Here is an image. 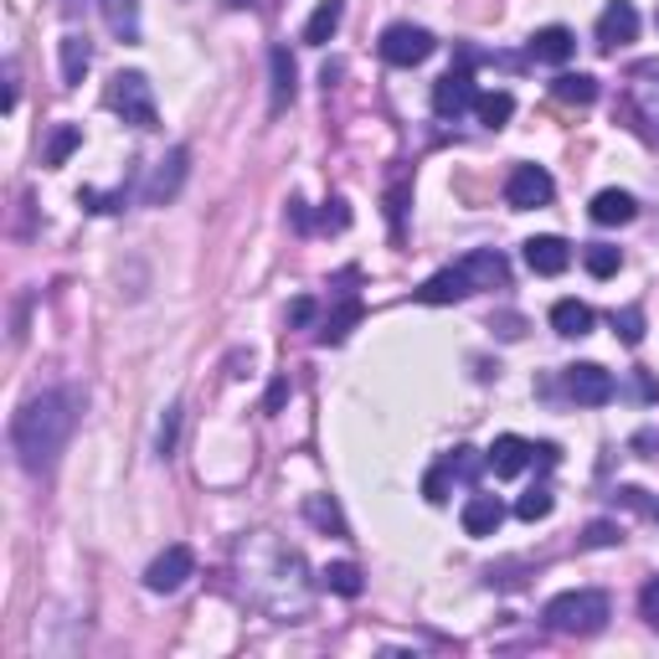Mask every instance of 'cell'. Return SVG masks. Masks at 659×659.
<instances>
[{
  "instance_id": "1",
  "label": "cell",
  "mask_w": 659,
  "mask_h": 659,
  "mask_svg": "<svg viewBox=\"0 0 659 659\" xmlns=\"http://www.w3.org/2000/svg\"><path fill=\"white\" fill-rule=\"evenodd\" d=\"M77 418H83V391L77 387H46L36 397L21 402V412L11 418V449L15 464L27 474H46L57 464V453L67 449Z\"/></svg>"
},
{
  "instance_id": "2",
  "label": "cell",
  "mask_w": 659,
  "mask_h": 659,
  "mask_svg": "<svg viewBox=\"0 0 659 659\" xmlns=\"http://www.w3.org/2000/svg\"><path fill=\"white\" fill-rule=\"evenodd\" d=\"M273 572H263L258 562H248V593L269 608L279 624H300L310 614V583H304V562L300 552H289L279 541H269Z\"/></svg>"
},
{
  "instance_id": "3",
  "label": "cell",
  "mask_w": 659,
  "mask_h": 659,
  "mask_svg": "<svg viewBox=\"0 0 659 659\" xmlns=\"http://www.w3.org/2000/svg\"><path fill=\"white\" fill-rule=\"evenodd\" d=\"M608 614H614L608 593H598V587H577V593H556L541 618H546V629H552V634L587 639V634H598L603 624H608Z\"/></svg>"
},
{
  "instance_id": "4",
  "label": "cell",
  "mask_w": 659,
  "mask_h": 659,
  "mask_svg": "<svg viewBox=\"0 0 659 659\" xmlns=\"http://www.w3.org/2000/svg\"><path fill=\"white\" fill-rule=\"evenodd\" d=\"M108 108L135 129H160V108H155L150 77L145 73H114L108 77Z\"/></svg>"
},
{
  "instance_id": "5",
  "label": "cell",
  "mask_w": 659,
  "mask_h": 659,
  "mask_svg": "<svg viewBox=\"0 0 659 659\" xmlns=\"http://www.w3.org/2000/svg\"><path fill=\"white\" fill-rule=\"evenodd\" d=\"M376 52H381V62H391V67H418V62H428L438 52V36L428 27H412V21H397V27L381 31V42H376Z\"/></svg>"
},
{
  "instance_id": "6",
  "label": "cell",
  "mask_w": 659,
  "mask_h": 659,
  "mask_svg": "<svg viewBox=\"0 0 659 659\" xmlns=\"http://www.w3.org/2000/svg\"><path fill=\"white\" fill-rule=\"evenodd\" d=\"M562 387H567V397L577 407H603V402H614V397H618L614 372H603L598 360H577V366H567Z\"/></svg>"
},
{
  "instance_id": "7",
  "label": "cell",
  "mask_w": 659,
  "mask_h": 659,
  "mask_svg": "<svg viewBox=\"0 0 659 659\" xmlns=\"http://www.w3.org/2000/svg\"><path fill=\"white\" fill-rule=\"evenodd\" d=\"M474 104H480V88H474V73H469L464 62L433 83V114L438 119H464Z\"/></svg>"
},
{
  "instance_id": "8",
  "label": "cell",
  "mask_w": 659,
  "mask_h": 659,
  "mask_svg": "<svg viewBox=\"0 0 659 659\" xmlns=\"http://www.w3.org/2000/svg\"><path fill=\"white\" fill-rule=\"evenodd\" d=\"M186 170H191V150H180V145H176V150H170L150 170V180H145L139 201H145V207H170V201L180 196V186H186Z\"/></svg>"
},
{
  "instance_id": "9",
  "label": "cell",
  "mask_w": 659,
  "mask_h": 659,
  "mask_svg": "<svg viewBox=\"0 0 659 659\" xmlns=\"http://www.w3.org/2000/svg\"><path fill=\"white\" fill-rule=\"evenodd\" d=\"M556 196V180L541 170V165H515L505 176V201L515 211H536V207H546Z\"/></svg>"
},
{
  "instance_id": "10",
  "label": "cell",
  "mask_w": 659,
  "mask_h": 659,
  "mask_svg": "<svg viewBox=\"0 0 659 659\" xmlns=\"http://www.w3.org/2000/svg\"><path fill=\"white\" fill-rule=\"evenodd\" d=\"M191 572H196V552L176 541V546H165L150 567H145V587H150V593H176V587H186Z\"/></svg>"
},
{
  "instance_id": "11",
  "label": "cell",
  "mask_w": 659,
  "mask_h": 659,
  "mask_svg": "<svg viewBox=\"0 0 659 659\" xmlns=\"http://www.w3.org/2000/svg\"><path fill=\"white\" fill-rule=\"evenodd\" d=\"M639 36V11H634V0H608L598 15V52H618V46H629Z\"/></svg>"
},
{
  "instance_id": "12",
  "label": "cell",
  "mask_w": 659,
  "mask_h": 659,
  "mask_svg": "<svg viewBox=\"0 0 659 659\" xmlns=\"http://www.w3.org/2000/svg\"><path fill=\"white\" fill-rule=\"evenodd\" d=\"M525 464H536V443H525L515 433H500L484 453V469H494V480H515Z\"/></svg>"
},
{
  "instance_id": "13",
  "label": "cell",
  "mask_w": 659,
  "mask_h": 659,
  "mask_svg": "<svg viewBox=\"0 0 659 659\" xmlns=\"http://www.w3.org/2000/svg\"><path fill=\"white\" fill-rule=\"evenodd\" d=\"M469 294H480V289H474V279H469L464 263H453V269H438L433 279L418 289L422 304H459V300H469Z\"/></svg>"
},
{
  "instance_id": "14",
  "label": "cell",
  "mask_w": 659,
  "mask_h": 659,
  "mask_svg": "<svg viewBox=\"0 0 659 659\" xmlns=\"http://www.w3.org/2000/svg\"><path fill=\"white\" fill-rule=\"evenodd\" d=\"M459 521H464L469 536H494V531H500V521H505V505H500L494 494L474 490L464 500V510H459Z\"/></svg>"
},
{
  "instance_id": "15",
  "label": "cell",
  "mask_w": 659,
  "mask_h": 659,
  "mask_svg": "<svg viewBox=\"0 0 659 659\" xmlns=\"http://www.w3.org/2000/svg\"><path fill=\"white\" fill-rule=\"evenodd\" d=\"M525 263H531V273H541V279H556V273H567L572 248L562 238H531L525 242Z\"/></svg>"
},
{
  "instance_id": "16",
  "label": "cell",
  "mask_w": 659,
  "mask_h": 659,
  "mask_svg": "<svg viewBox=\"0 0 659 659\" xmlns=\"http://www.w3.org/2000/svg\"><path fill=\"white\" fill-rule=\"evenodd\" d=\"M525 46H531V57H536V62H552V67H562V62L577 52V36H572L567 27H541Z\"/></svg>"
},
{
  "instance_id": "17",
  "label": "cell",
  "mask_w": 659,
  "mask_h": 659,
  "mask_svg": "<svg viewBox=\"0 0 659 659\" xmlns=\"http://www.w3.org/2000/svg\"><path fill=\"white\" fill-rule=\"evenodd\" d=\"M469 269V279H474V289H505L510 284V269H505V258L494 253V248H480V253H469L459 258Z\"/></svg>"
},
{
  "instance_id": "18",
  "label": "cell",
  "mask_w": 659,
  "mask_h": 659,
  "mask_svg": "<svg viewBox=\"0 0 659 659\" xmlns=\"http://www.w3.org/2000/svg\"><path fill=\"white\" fill-rule=\"evenodd\" d=\"M98 11H104V27L119 42H129V46L139 42V0H98Z\"/></svg>"
},
{
  "instance_id": "19",
  "label": "cell",
  "mask_w": 659,
  "mask_h": 659,
  "mask_svg": "<svg viewBox=\"0 0 659 659\" xmlns=\"http://www.w3.org/2000/svg\"><path fill=\"white\" fill-rule=\"evenodd\" d=\"M634 211H639V201H634L629 191H598L593 196V222L598 227H624V222H634Z\"/></svg>"
},
{
  "instance_id": "20",
  "label": "cell",
  "mask_w": 659,
  "mask_h": 659,
  "mask_svg": "<svg viewBox=\"0 0 659 659\" xmlns=\"http://www.w3.org/2000/svg\"><path fill=\"white\" fill-rule=\"evenodd\" d=\"M341 21H345V0H320L315 15L304 21V42H310V46H325L330 36L341 31Z\"/></svg>"
},
{
  "instance_id": "21",
  "label": "cell",
  "mask_w": 659,
  "mask_h": 659,
  "mask_svg": "<svg viewBox=\"0 0 659 659\" xmlns=\"http://www.w3.org/2000/svg\"><path fill=\"white\" fill-rule=\"evenodd\" d=\"M552 330L556 335H567V341H583L587 330H593V310L577 300H556L552 304Z\"/></svg>"
},
{
  "instance_id": "22",
  "label": "cell",
  "mask_w": 659,
  "mask_h": 659,
  "mask_svg": "<svg viewBox=\"0 0 659 659\" xmlns=\"http://www.w3.org/2000/svg\"><path fill=\"white\" fill-rule=\"evenodd\" d=\"M269 67H273V114H284L294 104V57H289V46H273Z\"/></svg>"
},
{
  "instance_id": "23",
  "label": "cell",
  "mask_w": 659,
  "mask_h": 659,
  "mask_svg": "<svg viewBox=\"0 0 659 659\" xmlns=\"http://www.w3.org/2000/svg\"><path fill=\"white\" fill-rule=\"evenodd\" d=\"M88 62H93V46H88V36H62V83L67 88H77L83 83V73H88Z\"/></svg>"
},
{
  "instance_id": "24",
  "label": "cell",
  "mask_w": 659,
  "mask_h": 659,
  "mask_svg": "<svg viewBox=\"0 0 659 659\" xmlns=\"http://www.w3.org/2000/svg\"><path fill=\"white\" fill-rule=\"evenodd\" d=\"M552 93L562 98V104L587 108V104H598V77H587V73H562V77L552 83Z\"/></svg>"
},
{
  "instance_id": "25",
  "label": "cell",
  "mask_w": 659,
  "mask_h": 659,
  "mask_svg": "<svg viewBox=\"0 0 659 659\" xmlns=\"http://www.w3.org/2000/svg\"><path fill=\"white\" fill-rule=\"evenodd\" d=\"M77 145H83V124H57V129L46 135L42 165H52V170H57V165H67V155H73Z\"/></svg>"
},
{
  "instance_id": "26",
  "label": "cell",
  "mask_w": 659,
  "mask_h": 659,
  "mask_svg": "<svg viewBox=\"0 0 659 659\" xmlns=\"http://www.w3.org/2000/svg\"><path fill=\"white\" fill-rule=\"evenodd\" d=\"M356 320H360V300H345L335 315H325V325L315 330V341L320 345H341L345 335H351V325H356Z\"/></svg>"
},
{
  "instance_id": "27",
  "label": "cell",
  "mask_w": 659,
  "mask_h": 659,
  "mask_svg": "<svg viewBox=\"0 0 659 659\" xmlns=\"http://www.w3.org/2000/svg\"><path fill=\"white\" fill-rule=\"evenodd\" d=\"M474 114H480L484 129H505L510 114H515V98H510L505 88H494V93H480V104H474Z\"/></svg>"
},
{
  "instance_id": "28",
  "label": "cell",
  "mask_w": 659,
  "mask_h": 659,
  "mask_svg": "<svg viewBox=\"0 0 659 659\" xmlns=\"http://www.w3.org/2000/svg\"><path fill=\"white\" fill-rule=\"evenodd\" d=\"M320 583L330 587V593H341V598H360L366 593V583H360V572L351 567V562H335V567L320 572Z\"/></svg>"
},
{
  "instance_id": "29",
  "label": "cell",
  "mask_w": 659,
  "mask_h": 659,
  "mask_svg": "<svg viewBox=\"0 0 659 659\" xmlns=\"http://www.w3.org/2000/svg\"><path fill=\"white\" fill-rule=\"evenodd\" d=\"M552 484H531V490L521 494V500H515V515H521V521H546V515H552Z\"/></svg>"
},
{
  "instance_id": "30",
  "label": "cell",
  "mask_w": 659,
  "mask_h": 659,
  "mask_svg": "<svg viewBox=\"0 0 659 659\" xmlns=\"http://www.w3.org/2000/svg\"><path fill=\"white\" fill-rule=\"evenodd\" d=\"M583 263H587V273H593V279H614V273L624 269V253H618V248H608V242H593V248L583 253Z\"/></svg>"
},
{
  "instance_id": "31",
  "label": "cell",
  "mask_w": 659,
  "mask_h": 659,
  "mask_svg": "<svg viewBox=\"0 0 659 659\" xmlns=\"http://www.w3.org/2000/svg\"><path fill=\"white\" fill-rule=\"evenodd\" d=\"M304 515H310V521H315L320 531H330V536H345V521H341V510L330 505L325 494H310V500H304Z\"/></svg>"
},
{
  "instance_id": "32",
  "label": "cell",
  "mask_w": 659,
  "mask_h": 659,
  "mask_svg": "<svg viewBox=\"0 0 659 659\" xmlns=\"http://www.w3.org/2000/svg\"><path fill=\"white\" fill-rule=\"evenodd\" d=\"M614 330L624 345H639L645 341V310L639 304H624V310H614Z\"/></svg>"
},
{
  "instance_id": "33",
  "label": "cell",
  "mask_w": 659,
  "mask_h": 659,
  "mask_svg": "<svg viewBox=\"0 0 659 659\" xmlns=\"http://www.w3.org/2000/svg\"><path fill=\"white\" fill-rule=\"evenodd\" d=\"M449 484H453V469H449V459H438V464L428 469V480H422L428 505H443V500H449Z\"/></svg>"
},
{
  "instance_id": "34",
  "label": "cell",
  "mask_w": 659,
  "mask_h": 659,
  "mask_svg": "<svg viewBox=\"0 0 659 659\" xmlns=\"http://www.w3.org/2000/svg\"><path fill=\"white\" fill-rule=\"evenodd\" d=\"M577 541H583L587 552H603V546H618V541H624V531H618L614 521H593V525H587V531H583V536H577Z\"/></svg>"
},
{
  "instance_id": "35",
  "label": "cell",
  "mask_w": 659,
  "mask_h": 659,
  "mask_svg": "<svg viewBox=\"0 0 659 659\" xmlns=\"http://www.w3.org/2000/svg\"><path fill=\"white\" fill-rule=\"evenodd\" d=\"M176 438H180V402H176V407H165L160 438H155V449H160V459H170V453H176Z\"/></svg>"
},
{
  "instance_id": "36",
  "label": "cell",
  "mask_w": 659,
  "mask_h": 659,
  "mask_svg": "<svg viewBox=\"0 0 659 659\" xmlns=\"http://www.w3.org/2000/svg\"><path fill=\"white\" fill-rule=\"evenodd\" d=\"M320 227H325V232H345V227H351V211H345L341 196H335V201H325V211H320Z\"/></svg>"
},
{
  "instance_id": "37",
  "label": "cell",
  "mask_w": 659,
  "mask_h": 659,
  "mask_svg": "<svg viewBox=\"0 0 659 659\" xmlns=\"http://www.w3.org/2000/svg\"><path fill=\"white\" fill-rule=\"evenodd\" d=\"M639 614H645L649 629H659V577H649L645 593H639Z\"/></svg>"
},
{
  "instance_id": "38",
  "label": "cell",
  "mask_w": 659,
  "mask_h": 659,
  "mask_svg": "<svg viewBox=\"0 0 659 659\" xmlns=\"http://www.w3.org/2000/svg\"><path fill=\"white\" fill-rule=\"evenodd\" d=\"M315 315H320V304H315V300H294V304H289V325H294V330L315 325Z\"/></svg>"
},
{
  "instance_id": "39",
  "label": "cell",
  "mask_w": 659,
  "mask_h": 659,
  "mask_svg": "<svg viewBox=\"0 0 659 659\" xmlns=\"http://www.w3.org/2000/svg\"><path fill=\"white\" fill-rule=\"evenodd\" d=\"M402 211H407V186H397V191L387 196V217H391V227L402 232Z\"/></svg>"
},
{
  "instance_id": "40",
  "label": "cell",
  "mask_w": 659,
  "mask_h": 659,
  "mask_svg": "<svg viewBox=\"0 0 659 659\" xmlns=\"http://www.w3.org/2000/svg\"><path fill=\"white\" fill-rule=\"evenodd\" d=\"M289 222L300 227V232H310V211H304V201H300V196L289 201Z\"/></svg>"
},
{
  "instance_id": "41",
  "label": "cell",
  "mask_w": 659,
  "mask_h": 659,
  "mask_svg": "<svg viewBox=\"0 0 659 659\" xmlns=\"http://www.w3.org/2000/svg\"><path fill=\"white\" fill-rule=\"evenodd\" d=\"M284 397H289V381H273V387H269V402H263V407H269V412H279V407H284Z\"/></svg>"
},
{
  "instance_id": "42",
  "label": "cell",
  "mask_w": 659,
  "mask_h": 659,
  "mask_svg": "<svg viewBox=\"0 0 659 659\" xmlns=\"http://www.w3.org/2000/svg\"><path fill=\"white\" fill-rule=\"evenodd\" d=\"M500 335H505V341H521V315H505V320H500Z\"/></svg>"
}]
</instances>
